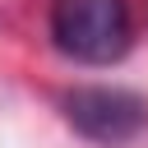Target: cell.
Returning <instances> with one entry per match:
<instances>
[{
	"instance_id": "cell-1",
	"label": "cell",
	"mask_w": 148,
	"mask_h": 148,
	"mask_svg": "<svg viewBox=\"0 0 148 148\" xmlns=\"http://www.w3.org/2000/svg\"><path fill=\"white\" fill-rule=\"evenodd\" d=\"M51 42L83 65H111L130 46V9L125 0H56Z\"/></svg>"
},
{
	"instance_id": "cell-2",
	"label": "cell",
	"mask_w": 148,
	"mask_h": 148,
	"mask_svg": "<svg viewBox=\"0 0 148 148\" xmlns=\"http://www.w3.org/2000/svg\"><path fill=\"white\" fill-rule=\"evenodd\" d=\"M65 120L97 143H120L148 125V102L120 88H79L65 97Z\"/></svg>"
}]
</instances>
